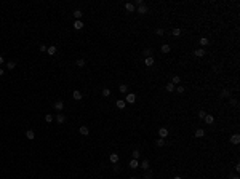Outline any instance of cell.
Wrapping results in <instances>:
<instances>
[{
    "instance_id": "obj_24",
    "label": "cell",
    "mask_w": 240,
    "mask_h": 179,
    "mask_svg": "<svg viewBox=\"0 0 240 179\" xmlns=\"http://www.w3.org/2000/svg\"><path fill=\"white\" fill-rule=\"evenodd\" d=\"M119 91H120V93H123V94H127V93H128V86L125 85V83H122L120 88H119Z\"/></svg>"
},
{
    "instance_id": "obj_25",
    "label": "cell",
    "mask_w": 240,
    "mask_h": 179,
    "mask_svg": "<svg viewBox=\"0 0 240 179\" xmlns=\"http://www.w3.org/2000/svg\"><path fill=\"white\" fill-rule=\"evenodd\" d=\"M160 50H162V53H170V50H171V48H170V45H167V43H163Z\"/></svg>"
},
{
    "instance_id": "obj_17",
    "label": "cell",
    "mask_w": 240,
    "mask_h": 179,
    "mask_svg": "<svg viewBox=\"0 0 240 179\" xmlns=\"http://www.w3.org/2000/svg\"><path fill=\"white\" fill-rule=\"evenodd\" d=\"M149 166H151V163H149V160H143L141 161V168H143V170H149Z\"/></svg>"
},
{
    "instance_id": "obj_10",
    "label": "cell",
    "mask_w": 240,
    "mask_h": 179,
    "mask_svg": "<svg viewBox=\"0 0 240 179\" xmlns=\"http://www.w3.org/2000/svg\"><path fill=\"white\" fill-rule=\"evenodd\" d=\"M231 142L234 144V146H237V144L240 142V136H239V134H232V138H231Z\"/></svg>"
},
{
    "instance_id": "obj_44",
    "label": "cell",
    "mask_w": 240,
    "mask_h": 179,
    "mask_svg": "<svg viewBox=\"0 0 240 179\" xmlns=\"http://www.w3.org/2000/svg\"><path fill=\"white\" fill-rule=\"evenodd\" d=\"M0 64H3V56L0 55Z\"/></svg>"
},
{
    "instance_id": "obj_13",
    "label": "cell",
    "mask_w": 240,
    "mask_h": 179,
    "mask_svg": "<svg viewBox=\"0 0 240 179\" xmlns=\"http://www.w3.org/2000/svg\"><path fill=\"white\" fill-rule=\"evenodd\" d=\"M83 26H85V24H83L82 21H74V29H75V30H80Z\"/></svg>"
},
{
    "instance_id": "obj_30",
    "label": "cell",
    "mask_w": 240,
    "mask_h": 179,
    "mask_svg": "<svg viewBox=\"0 0 240 179\" xmlns=\"http://www.w3.org/2000/svg\"><path fill=\"white\" fill-rule=\"evenodd\" d=\"M16 67V62H13V61H10V62H6V69H10V70H13Z\"/></svg>"
},
{
    "instance_id": "obj_18",
    "label": "cell",
    "mask_w": 240,
    "mask_h": 179,
    "mask_svg": "<svg viewBox=\"0 0 240 179\" xmlns=\"http://www.w3.org/2000/svg\"><path fill=\"white\" fill-rule=\"evenodd\" d=\"M26 138H27V139H30V141H32L34 138H35V133H34L32 130H27V131H26Z\"/></svg>"
},
{
    "instance_id": "obj_12",
    "label": "cell",
    "mask_w": 240,
    "mask_h": 179,
    "mask_svg": "<svg viewBox=\"0 0 240 179\" xmlns=\"http://www.w3.org/2000/svg\"><path fill=\"white\" fill-rule=\"evenodd\" d=\"M46 53H48L50 56H55L56 55V46H53V45L48 46V48H46Z\"/></svg>"
},
{
    "instance_id": "obj_3",
    "label": "cell",
    "mask_w": 240,
    "mask_h": 179,
    "mask_svg": "<svg viewBox=\"0 0 240 179\" xmlns=\"http://www.w3.org/2000/svg\"><path fill=\"white\" fill-rule=\"evenodd\" d=\"M125 10H127V11L128 13H133L134 11V10H136V6H134V3H125Z\"/></svg>"
},
{
    "instance_id": "obj_31",
    "label": "cell",
    "mask_w": 240,
    "mask_h": 179,
    "mask_svg": "<svg viewBox=\"0 0 240 179\" xmlns=\"http://www.w3.org/2000/svg\"><path fill=\"white\" fill-rule=\"evenodd\" d=\"M155 144H157L158 147H163V146H165V139H162V138H158V139L155 141Z\"/></svg>"
},
{
    "instance_id": "obj_36",
    "label": "cell",
    "mask_w": 240,
    "mask_h": 179,
    "mask_svg": "<svg viewBox=\"0 0 240 179\" xmlns=\"http://www.w3.org/2000/svg\"><path fill=\"white\" fill-rule=\"evenodd\" d=\"M45 121H46V123H51V121H53V115H51V114L45 115Z\"/></svg>"
},
{
    "instance_id": "obj_7",
    "label": "cell",
    "mask_w": 240,
    "mask_h": 179,
    "mask_svg": "<svg viewBox=\"0 0 240 179\" xmlns=\"http://www.w3.org/2000/svg\"><path fill=\"white\" fill-rule=\"evenodd\" d=\"M171 83H173L175 86H178V85L181 83V77H178V75H173V77H171Z\"/></svg>"
},
{
    "instance_id": "obj_45",
    "label": "cell",
    "mask_w": 240,
    "mask_h": 179,
    "mask_svg": "<svg viewBox=\"0 0 240 179\" xmlns=\"http://www.w3.org/2000/svg\"><path fill=\"white\" fill-rule=\"evenodd\" d=\"M173 179H182V178H181V176H175Z\"/></svg>"
},
{
    "instance_id": "obj_20",
    "label": "cell",
    "mask_w": 240,
    "mask_h": 179,
    "mask_svg": "<svg viewBox=\"0 0 240 179\" xmlns=\"http://www.w3.org/2000/svg\"><path fill=\"white\" fill-rule=\"evenodd\" d=\"M56 121H58V123H64V121H66V115H64V114L56 115Z\"/></svg>"
},
{
    "instance_id": "obj_37",
    "label": "cell",
    "mask_w": 240,
    "mask_h": 179,
    "mask_svg": "<svg viewBox=\"0 0 240 179\" xmlns=\"http://www.w3.org/2000/svg\"><path fill=\"white\" fill-rule=\"evenodd\" d=\"M175 91H178V93H179V94H182V93H184V91H186V90H184V88H182V86H181V85H178V86H176V88H175Z\"/></svg>"
},
{
    "instance_id": "obj_33",
    "label": "cell",
    "mask_w": 240,
    "mask_h": 179,
    "mask_svg": "<svg viewBox=\"0 0 240 179\" xmlns=\"http://www.w3.org/2000/svg\"><path fill=\"white\" fill-rule=\"evenodd\" d=\"M208 43H210V40H208V39H205V37H203V39H200V45L202 46H207Z\"/></svg>"
},
{
    "instance_id": "obj_8",
    "label": "cell",
    "mask_w": 240,
    "mask_h": 179,
    "mask_svg": "<svg viewBox=\"0 0 240 179\" xmlns=\"http://www.w3.org/2000/svg\"><path fill=\"white\" fill-rule=\"evenodd\" d=\"M203 120H205V123H207V125H213V121H215V117H213V115H208V114H207Z\"/></svg>"
},
{
    "instance_id": "obj_34",
    "label": "cell",
    "mask_w": 240,
    "mask_h": 179,
    "mask_svg": "<svg viewBox=\"0 0 240 179\" xmlns=\"http://www.w3.org/2000/svg\"><path fill=\"white\" fill-rule=\"evenodd\" d=\"M103 96H104V98L110 96V90H109V88H103Z\"/></svg>"
},
{
    "instance_id": "obj_35",
    "label": "cell",
    "mask_w": 240,
    "mask_h": 179,
    "mask_svg": "<svg viewBox=\"0 0 240 179\" xmlns=\"http://www.w3.org/2000/svg\"><path fill=\"white\" fill-rule=\"evenodd\" d=\"M155 34H157L158 37H162V35H163V34H165V30L162 29V27H158V29H155Z\"/></svg>"
},
{
    "instance_id": "obj_16",
    "label": "cell",
    "mask_w": 240,
    "mask_h": 179,
    "mask_svg": "<svg viewBox=\"0 0 240 179\" xmlns=\"http://www.w3.org/2000/svg\"><path fill=\"white\" fill-rule=\"evenodd\" d=\"M138 166H139V161H138V160H134V158H133V160L130 161V168H131V170H136Z\"/></svg>"
},
{
    "instance_id": "obj_43",
    "label": "cell",
    "mask_w": 240,
    "mask_h": 179,
    "mask_svg": "<svg viewBox=\"0 0 240 179\" xmlns=\"http://www.w3.org/2000/svg\"><path fill=\"white\" fill-rule=\"evenodd\" d=\"M3 74H5V70H3V69H2V67H0V77H2V75H3Z\"/></svg>"
},
{
    "instance_id": "obj_15",
    "label": "cell",
    "mask_w": 240,
    "mask_h": 179,
    "mask_svg": "<svg viewBox=\"0 0 240 179\" xmlns=\"http://www.w3.org/2000/svg\"><path fill=\"white\" fill-rule=\"evenodd\" d=\"M138 13H139V15H146V13H147V6L146 5L138 6Z\"/></svg>"
},
{
    "instance_id": "obj_27",
    "label": "cell",
    "mask_w": 240,
    "mask_h": 179,
    "mask_svg": "<svg viewBox=\"0 0 240 179\" xmlns=\"http://www.w3.org/2000/svg\"><path fill=\"white\" fill-rule=\"evenodd\" d=\"M131 155H133V158H134V160H138V158L141 157V152L138 150V149H134V150H133V154H131Z\"/></svg>"
},
{
    "instance_id": "obj_6",
    "label": "cell",
    "mask_w": 240,
    "mask_h": 179,
    "mask_svg": "<svg viewBox=\"0 0 240 179\" xmlns=\"http://www.w3.org/2000/svg\"><path fill=\"white\" fill-rule=\"evenodd\" d=\"M72 98H74V99H75V101H80V99H82V98H83V94L80 93L79 90H74V93H72Z\"/></svg>"
},
{
    "instance_id": "obj_1",
    "label": "cell",
    "mask_w": 240,
    "mask_h": 179,
    "mask_svg": "<svg viewBox=\"0 0 240 179\" xmlns=\"http://www.w3.org/2000/svg\"><path fill=\"white\" fill-rule=\"evenodd\" d=\"M134 101H136V94H133V93H127L125 102H128V104H134Z\"/></svg>"
},
{
    "instance_id": "obj_38",
    "label": "cell",
    "mask_w": 240,
    "mask_h": 179,
    "mask_svg": "<svg viewBox=\"0 0 240 179\" xmlns=\"http://www.w3.org/2000/svg\"><path fill=\"white\" fill-rule=\"evenodd\" d=\"M77 67H83V66H85V61H83V59H77Z\"/></svg>"
},
{
    "instance_id": "obj_21",
    "label": "cell",
    "mask_w": 240,
    "mask_h": 179,
    "mask_svg": "<svg viewBox=\"0 0 240 179\" xmlns=\"http://www.w3.org/2000/svg\"><path fill=\"white\" fill-rule=\"evenodd\" d=\"M82 15H83V13L80 11V10H75V11H74V18H75V21H80Z\"/></svg>"
},
{
    "instance_id": "obj_46",
    "label": "cell",
    "mask_w": 240,
    "mask_h": 179,
    "mask_svg": "<svg viewBox=\"0 0 240 179\" xmlns=\"http://www.w3.org/2000/svg\"><path fill=\"white\" fill-rule=\"evenodd\" d=\"M232 179H240V178H239V176H234V178H232Z\"/></svg>"
},
{
    "instance_id": "obj_23",
    "label": "cell",
    "mask_w": 240,
    "mask_h": 179,
    "mask_svg": "<svg viewBox=\"0 0 240 179\" xmlns=\"http://www.w3.org/2000/svg\"><path fill=\"white\" fill-rule=\"evenodd\" d=\"M171 34H173V35H175V37H179V35H181V34H182V30H181L179 27H175L173 30H171Z\"/></svg>"
},
{
    "instance_id": "obj_22",
    "label": "cell",
    "mask_w": 240,
    "mask_h": 179,
    "mask_svg": "<svg viewBox=\"0 0 240 179\" xmlns=\"http://www.w3.org/2000/svg\"><path fill=\"white\" fill-rule=\"evenodd\" d=\"M205 136V130H202V128H198L197 131H195V138H203Z\"/></svg>"
},
{
    "instance_id": "obj_41",
    "label": "cell",
    "mask_w": 240,
    "mask_h": 179,
    "mask_svg": "<svg viewBox=\"0 0 240 179\" xmlns=\"http://www.w3.org/2000/svg\"><path fill=\"white\" fill-rule=\"evenodd\" d=\"M114 171H115V173H119V171H120V166H119V163H115V165H114Z\"/></svg>"
},
{
    "instance_id": "obj_39",
    "label": "cell",
    "mask_w": 240,
    "mask_h": 179,
    "mask_svg": "<svg viewBox=\"0 0 240 179\" xmlns=\"http://www.w3.org/2000/svg\"><path fill=\"white\" fill-rule=\"evenodd\" d=\"M205 115H207V112H205V110H200V112H198V119H200V120H203Z\"/></svg>"
},
{
    "instance_id": "obj_40",
    "label": "cell",
    "mask_w": 240,
    "mask_h": 179,
    "mask_svg": "<svg viewBox=\"0 0 240 179\" xmlns=\"http://www.w3.org/2000/svg\"><path fill=\"white\" fill-rule=\"evenodd\" d=\"M39 50H40L42 53H46V45H40V46H39Z\"/></svg>"
},
{
    "instance_id": "obj_19",
    "label": "cell",
    "mask_w": 240,
    "mask_h": 179,
    "mask_svg": "<svg viewBox=\"0 0 240 179\" xmlns=\"http://www.w3.org/2000/svg\"><path fill=\"white\" fill-rule=\"evenodd\" d=\"M115 106L119 107V109H125V106H127V102H125L123 99H119V101L115 102Z\"/></svg>"
},
{
    "instance_id": "obj_32",
    "label": "cell",
    "mask_w": 240,
    "mask_h": 179,
    "mask_svg": "<svg viewBox=\"0 0 240 179\" xmlns=\"http://www.w3.org/2000/svg\"><path fill=\"white\" fill-rule=\"evenodd\" d=\"M143 55L146 56V58H149V56H152V50H151V48H146V50L143 51Z\"/></svg>"
},
{
    "instance_id": "obj_14",
    "label": "cell",
    "mask_w": 240,
    "mask_h": 179,
    "mask_svg": "<svg viewBox=\"0 0 240 179\" xmlns=\"http://www.w3.org/2000/svg\"><path fill=\"white\" fill-rule=\"evenodd\" d=\"M55 109L56 110H63L64 109V102H63V101H56V102H55Z\"/></svg>"
},
{
    "instance_id": "obj_5",
    "label": "cell",
    "mask_w": 240,
    "mask_h": 179,
    "mask_svg": "<svg viewBox=\"0 0 240 179\" xmlns=\"http://www.w3.org/2000/svg\"><path fill=\"white\" fill-rule=\"evenodd\" d=\"M144 64H146L147 67H152L155 64V61H154V56H149V58H146L144 59Z\"/></svg>"
},
{
    "instance_id": "obj_26",
    "label": "cell",
    "mask_w": 240,
    "mask_h": 179,
    "mask_svg": "<svg viewBox=\"0 0 240 179\" xmlns=\"http://www.w3.org/2000/svg\"><path fill=\"white\" fill-rule=\"evenodd\" d=\"M221 98H231V91H229V90H222L221 91Z\"/></svg>"
},
{
    "instance_id": "obj_9",
    "label": "cell",
    "mask_w": 240,
    "mask_h": 179,
    "mask_svg": "<svg viewBox=\"0 0 240 179\" xmlns=\"http://www.w3.org/2000/svg\"><path fill=\"white\" fill-rule=\"evenodd\" d=\"M205 53H207V51H205L203 48H197V50L194 51V55H195V56H198V58H202V56H205Z\"/></svg>"
},
{
    "instance_id": "obj_47",
    "label": "cell",
    "mask_w": 240,
    "mask_h": 179,
    "mask_svg": "<svg viewBox=\"0 0 240 179\" xmlns=\"http://www.w3.org/2000/svg\"><path fill=\"white\" fill-rule=\"evenodd\" d=\"M130 179H138V178H130Z\"/></svg>"
},
{
    "instance_id": "obj_4",
    "label": "cell",
    "mask_w": 240,
    "mask_h": 179,
    "mask_svg": "<svg viewBox=\"0 0 240 179\" xmlns=\"http://www.w3.org/2000/svg\"><path fill=\"white\" fill-rule=\"evenodd\" d=\"M109 160H110V163H119V160H120V157H119V154H110V157H109Z\"/></svg>"
},
{
    "instance_id": "obj_2",
    "label": "cell",
    "mask_w": 240,
    "mask_h": 179,
    "mask_svg": "<svg viewBox=\"0 0 240 179\" xmlns=\"http://www.w3.org/2000/svg\"><path fill=\"white\" fill-rule=\"evenodd\" d=\"M168 133H170V131H168V128H160V130H158V136H160L162 139L168 138Z\"/></svg>"
},
{
    "instance_id": "obj_42",
    "label": "cell",
    "mask_w": 240,
    "mask_h": 179,
    "mask_svg": "<svg viewBox=\"0 0 240 179\" xmlns=\"http://www.w3.org/2000/svg\"><path fill=\"white\" fill-rule=\"evenodd\" d=\"M235 171H237V173L240 171V163H237V165H235Z\"/></svg>"
},
{
    "instance_id": "obj_28",
    "label": "cell",
    "mask_w": 240,
    "mask_h": 179,
    "mask_svg": "<svg viewBox=\"0 0 240 179\" xmlns=\"http://www.w3.org/2000/svg\"><path fill=\"white\" fill-rule=\"evenodd\" d=\"M175 88H176V86H175L173 85V83H167V91H168V93H171V91H175Z\"/></svg>"
},
{
    "instance_id": "obj_29",
    "label": "cell",
    "mask_w": 240,
    "mask_h": 179,
    "mask_svg": "<svg viewBox=\"0 0 240 179\" xmlns=\"http://www.w3.org/2000/svg\"><path fill=\"white\" fill-rule=\"evenodd\" d=\"M152 178H154V173H152V171H149V170H147V171H146V174H144V178H143V179H152Z\"/></svg>"
},
{
    "instance_id": "obj_11",
    "label": "cell",
    "mask_w": 240,
    "mask_h": 179,
    "mask_svg": "<svg viewBox=\"0 0 240 179\" xmlns=\"http://www.w3.org/2000/svg\"><path fill=\"white\" fill-rule=\"evenodd\" d=\"M80 134H83V136H88V134H90V128H88V126H80Z\"/></svg>"
}]
</instances>
